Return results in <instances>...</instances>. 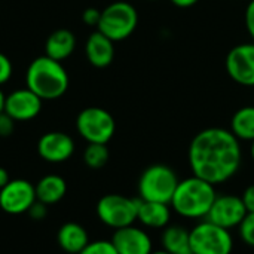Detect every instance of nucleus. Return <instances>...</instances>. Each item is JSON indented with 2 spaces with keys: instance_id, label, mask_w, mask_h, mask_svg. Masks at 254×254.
I'll list each match as a JSON object with an SVG mask.
<instances>
[{
  "instance_id": "nucleus-1",
  "label": "nucleus",
  "mask_w": 254,
  "mask_h": 254,
  "mask_svg": "<svg viewBox=\"0 0 254 254\" xmlns=\"http://www.w3.org/2000/svg\"><path fill=\"white\" fill-rule=\"evenodd\" d=\"M189 165L193 176L220 185L232 179L243 161L240 140L225 128H207L198 132L189 146Z\"/></svg>"
},
{
  "instance_id": "nucleus-2",
  "label": "nucleus",
  "mask_w": 254,
  "mask_h": 254,
  "mask_svg": "<svg viewBox=\"0 0 254 254\" xmlns=\"http://www.w3.org/2000/svg\"><path fill=\"white\" fill-rule=\"evenodd\" d=\"M216 196L214 185L192 176L179 182L170 205L179 216L199 220L207 217Z\"/></svg>"
},
{
  "instance_id": "nucleus-3",
  "label": "nucleus",
  "mask_w": 254,
  "mask_h": 254,
  "mask_svg": "<svg viewBox=\"0 0 254 254\" xmlns=\"http://www.w3.org/2000/svg\"><path fill=\"white\" fill-rule=\"evenodd\" d=\"M27 88L42 100H57L68 89V74L63 64L46 55L31 61L25 74Z\"/></svg>"
},
{
  "instance_id": "nucleus-4",
  "label": "nucleus",
  "mask_w": 254,
  "mask_h": 254,
  "mask_svg": "<svg viewBox=\"0 0 254 254\" xmlns=\"http://www.w3.org/2000/svg\"><path fill=\"white\" fill-rule=\"evenodd\" d=\"M179 177L173 168L155 164L147 167L138 180V198L141 201L170 204L179 185Z\"/></svg>"
},
{
  "instance_id": "nucleus-5",
  "label": "nucleus",
  "mask_w": 254,
  "mask_h": 254,
  "mask_svg": "<svg viewBox=\"0 0 254 254\" xmlns=\"http://www.w3.org/2000/svg\"><path fill=\"white\" fill-rule=\"evenodd\" d=\"M137 24V9L128 1H115L101 10V18L97 28L110 40L121 42L134 33Z\"/></svg>"
},
{
  "instance_id": "nucleus-6",
  "label": "nucleus",
  "mask_w": 254,
  "mask_h": 254,
  "mask_svg": "<svg viewBox=\"0 0 254 254\" xmlns=\"http://www.w3.org/2000/svg\"><path fill=\"white\" fill-rule=\"evenodd\" d=\"M138 198H128L118 193L104 195L97 204L98 219L112 229H122L134 225L138 213Z\"/></svg>"
},
{
  "instance_id": "nucleus-7",
  "label": "nucleus",
  "mask_w": 254,
  "mask_h": 254,
  "mask_svg": "<svg viewBox=\"0 0 254 254\" xmlns=\"http://www.w3.org/2000/svg\"><path fill=\"white\" fill-rule=\"evenodd\" d=\"M189 234L193 254H231L234 250L231 231L208 220L195 225Z\"/></svg>"
},
{
  "instance_id": "nucleus-8",
  "label": "nucleus",
  "mask_w": 254,
  "mask_h": 254,
  "mask_svg": "<svg viewBox=\"0 0 254 254\" xmlns=\"http://www.w3.org/2000/svg\"><path fill=\"white\" fill-rule=\"evenodd\" d=\"M77 132L88 143L107 144L116 131V122L113 116L101 107H86L76 119Z\"/></svg>"
},
{
  "instance_id": "nucleus-9",
  "label": "nucleus",
  "mask_w": 254,
  "mask_h": 254,
  "mask_svg": "<svg viewBox=\"0 0 254 254\" xmlns=\"http://www.w3.org/2000/svg\"><path fill=\"white\" fill-rule=\"evenodd\" d=\"M247 208L237 195H217L205 220L228 231L238 228L247 216Z\"/></svg>"
},
{
  "instance_id": "nucleus-10",
  "label": "nucleus",
  "mask_w": 254,
  "mask_h": 254,
  "mask_svg": "<svg viewBox=\"0 0 254 254\" xmlns=\"http://www.w3.org/2000/svg\"><path fill=\"white\" fill-rule=\"evenodd\" d=\"M36 201V188L24 179L10 180L0 189V208L7 214L27 213Z\"/></svg>"
},
{
  "instance_id": "nucleus-11",
  "label": "nucleus",
  "mask_w": 254,
  "mask_h": 254,
  "mask_svg": "<svg viewBox=\"0 0 254 254\" xmlns=\"http://www.w3.org/2000/svg\"><path fill=\"white\" fill-rule=\"evenodd\" d=\"M226 71L243 86H254V42L237 45L226 55Z\"/></svg>"
},
{
  "instance_id": "nucleus-12",
  "label": "nucleus",
  "mask_w": 254,
  "mask_h": 254,
  "mask_svg": "<svg viewBox=\"0 0 254 254\" xmlns=\"http://www.w3.org/2000/svg\"><path fill=\"white\" fill-rule=\"evenodd\" d=\"M42 98L37 97L31 89H16L4 97V109L15 122H25L34 119L42 109Z\"/></svg>"
},
{
  "instance_id": "nucleus-13",
  "label": "nucleus",
  "mask_w": 254,
  "mask_h": 254,
  "mask_svg": "<svg viewBox=\"0 0 254 254\" xmlns=\"http://www.w3.org/2000/svg\"><path fill=\"white\" fill-rule=\"evenodd\" d=\"M37 152L43 161L51 164H61L73 156L74 141L65 132L51 131L40 137L37 143Z\"/></svg>"
},
{
  "instance_id": "nucleus-14",
  "label": "nucleus",
  "mask_w": 254,
  "mask_h": 254,
  "mask_svg": "<svg viewBox=\"0 0 254 254\" xmlns=\"http://www.w3.org/2000/svg\"><path fill=\"white\" fill-rule=\"evenodd\" d=\"M112 243L119 254H150L153 252L149 234L134 225L116 229Z\"/></svg>"
},
{
  "instance_id": "nucleus-15",
  "label": "nucleus",
  "mask_w": 254,
  "mask_h": 254,
  "mask_svg": "<svg viewBox=\"0 0 254 254\" xmlns=\"http://www.w3.org/2000/svg\"><path fill=\"white\" fill-rule=\"evenodd\" d=\"M113 40H110L107 36H104L101 31H94L89 34L86 45H85V52L89 64H92L97 68H104L112 64L115 58V46Z\"/></svg>"
},
{
  "instance_id": "nucleus-16",
  "label": "nucleus",
  "mask_w": 254,
  "mask_h": 254,
  "mask_svg": "<svg viewBox=\"0 0 254 254\" xmlns=\"http://www.w3.org/2000/svg\"><path fill=\"white\" fill-rule=\"evenodd\" d=\"M140 199V198H138ZM137 220L152 229H162L167 228L171 220V208L170 204L164 202H152V201H141L138 202V213Z\"/></svg>"
},
{
  "instance_id": "nucleus-17",
  "label": "nucleus",
  "mask_w": 254,
  "mask_h": 254,
  "mask_svg": "<svg viewBox=\"0 0 254 254\" xmlns=\"http://www.w3.org/2000/svg\"><path fill=\"white\" fill-rule=\"evenodd\" d=\"M57 241L65 253L79 254L89 244V237L82 225L68 222L58 229Z\"/></svg>"
},
{
  "instance_id": "nucleus-18",
  "label": "nucleus",
  "mask_w": 254,
  "mask_h": 254,
  "mask_svg": "<svg viewBox=\"0 0 254 254\" xmlns=\"http://www.w3.org/2000/svg\"><path fill=\"white\" fill-rule=\"evenodd\" d=\"M74 48H76L74 34L70 30L60 28V30H55L54 33H51V36L46 39L45 55L61 63L63 60L68 58L73 54Z\"/></svg>"
},
{
  "instance_id": "nucleus-19",
  "label": "nucleus",
  "mask_w": 254,
  "mask_h": 254,
  "mask_svg": "<svg viewBox=\"0 0 254 254\" xmlns=\"http://www.w3.org/2000/svg\"><path fill=\"white\" fill-rule=\"evenodd\" d=\"M34 188H36L37 201H40L46 205L60 202L67 192L65 180L57 174H49V176L42 177Z\"/></svg>"
},
{
  "instance_id": "nucleus-20",
  "label": "nucleus",
  "mask_w": 254,
  "mask_h": 254,
  "mask_svg": "<svg viewBox=\"0 0 254 254\" xmlns=\"http://www.w3.org/2000/svg\"><path fill=\"white\" fill-rule=\"evenodd\" d=\"M162 247L170 254H193L190 247V234L179 225L167 226L162 232Z\"/></svg>"
},
{
  "instance_id": "nucleus-21",
  "label": "nucleus",
  "mask_w": 254,
  "mask_h": 254,
  "mask_svg": "<svg viewBox=\"0 0 254 254\" xmlns=\"http://www.w3.org/2000/svg\"><path fill=\"white\" fill-rule=\"evenodd\" d=\"M231 131L238 140H254V106H246L235 112L231 121Z\"/></svg>"
},
{
  "instance_id": "nucleus-22",
  "label": "nucleus",
  "mask_w": 254,
  "mask_h": 254,
  "mask_svg": "<svg viewBox=\"0 0 254 254\" xmlns=\"http://www.w3.org/2000/svg\"><path fill=\"white\" fill-rule=\"evenodd\" d=\"M83 161L92 170L103 168L107 164V161H109V149H107V144L89 143L86 146L85 152H83Z\"/></svg>"
},
{
  "instance_id": "nucleus-23",
  "label": "nucleus",
  "mask_w": 254,
  "mask_h": 254,
  "mask_svg": "<svg viewBox=\"0 0 254 254\" xmlns=\"http://www.w3.org/2000/svg\"><path fill=\"white\" fill-rule=\"evenodd\" d=\"M79 254H119L116 252L112 241L98 240L94 243H89Z\"/></svg>"
},
{
  "instance_id": "nucleus-24",
  "label": "nucleus",
  "mask_w": 254,
  "mask_h": 254,
  "mask_svg": "<svg viewBox=\"0 0 254 254\" xmlns=\"http://www.w3.org/2000/svg\"><path fill=\"white\" fill-rule=\"evenodd\" d=\"M240 229V237L241 240L249 246L254 249V213H249L243 223L238 226Z\"/></svg>"
},
{
  "instance_id": "nucleus-25",
  "label": "nucleus",
  "mask_w": 254,
  "mask_h": 254,
  "mask_svg": "<svg viewBox=\"0 0 254 254\" xmlns=\"http://www.w3.org/2000/svg\"><path fill=\"white\" fill-rule=\"evenodd\" d=\"M27 214H28L33 220L40 222V220H43V219L48 216V205L43 204V202H40V201H36V202L30 207V210L27 211Z\"/></svg>"
},
{
  "instance_id": "nucleus-26",
  "label": "nucleus",
  "mask_w": 254,
  "mask_h": 254,
  "mask_svg": "<svg viewBox=\"0 0 254 254\" xmlns=\"http://www.w3.org/2000/svg\"><path fill=\"white\" fill-rule=\"evenodd\" d=\"M12 76V63L10 60L0 52V85L6 83Z\"/></svg>"
},
{
  "instance_id": "nucleus-27",
  "label": "nucleus",
  "mask_w": 254,
  "mask_h": 254,
  "mask_svg": "<svg viewBox=\"0 0 254 254\" xmlns=\"http://www.w3.org/2000/svg\"><path fill=\"white\" fill-rule=\"evenodd\" d=\"M101 18V10H98L97 7H86L82 13V21L89 25V27H97Z\"/></svg>"
},
{
  "instance_id": "nucleus-28",
  "label": "nucleus",
  "mask_w": 254,
  "mask_h": 254,
  "mask_svg": "<svg viewBox=\"0 0 254 254\" xmlns=\"http://www.w3.org/2000/svg\"><path fill=\"white\" fill-rule=\"evenodd\" d=\"M15 121L4 112L0 113V137H9L13 132Z\"/></svg>"
},
{
  "instance_id": "nucleus-29",
  "label": "nucleus",
  "mask_w": 254,
  "mask_h": 254,
  "mask_svg": "<svg viewBox=\"0 0 254 254\" xmlns=\"http://www.w3.org/2000/svg\"><path fill=\"white\" fill-rule=\"evenodd\" d=\"M246 27L254 42V0H250L246 9Z\"/></svg>"
},
{
  "instance_id": "nucleus-30",
  "label": "nucleus",
  "mask_w": 254,
  "mask_h": 254,
  "mask_svg": "<svg viewBox=\"0 0 254 254\" xmlns=\"http://www.w3.org/2000/svg\"><path fill=\"white\" fill-rule=\"evenodd\" d=\"M241 199H243V202H244V205L247 208V213H254V185H250L244 190Z\"/></svg>"
},
{
  "instance_id": "nucleus-31",
  "label": "nucleus",
  "mask_w": 254,
  "mask_h": 254,
  "mask_svg": "<svg viewBox=\"0 0 254 254\" xmlns=\"http://www.w3.org/2000/svg\"><path fill=\"white\" fill-rule=\"evenodd\" d=\"M9 182H10V177H9L7 170L3 168V167H0V189H3Z\"/></svg>"
},
{
  "instance_id": "nucleus-32",
  "label": "nucleus",
  "mask_w": 254,
  "mask_h": 254,
  "mask_svg": "<svg viewBox=\"0 0 254 254\" xmlns=\"http://www.w3.org/2000/svg\"><path fill=\"white\" fill-rule=\"evenodd\" d=\"M199 0H171V3H174L179 7H190L193 4H196Z\"/></svg>"
},
{
  "instance_id": "nucleus-33",
  "label": "nucleus",
  "mask_w": 254,
  "mask_h": 254,
  "mask_svg": "<svg viewBox=\"0 0 254 254\" xmlns=\"http://www.w3.org/2000/svg\"><path fill=\"white\" fill-rule=\"evenodd\" d=\"M3 109H4V94L0 89V113L3 112Z\"/></svg>"
},
{
  "instance_id": "nucleus-34",
  "label": "nucleus",
  "mask_w": 254,
  "mask_h": 254,
  "mask_svg": "<svg viewBox=\"0 0 254 254\" xmlns=\"http://www.w3.org/2000/svg\"><path fill=\"white\" fill-rule=\"evenodd\" d=\"M150 254H170V253H168L167 250H164V249H162V250H158V252H152Z\"/></svg>"
},
{
  "instance_id": "nucleus-35",
  "label": "nucleus",
  "mask_w": 254,
  "mask_h": 254,
  "mask_svg": "<svg viewBox=\"0 0 254 254\" xmlns=\"http://www.w3.org/2000/svg\"><path fill=\"white\" fill-rule=\"evenodd\" d=\"M250 155H252V159L254 161V140L252 141V147H250Z\"/></svg>"
},
{
  "instance_id": "nucleus-36",
  "label": "nucleus",
  "mask_w": 254,
  "mask_h": 254,
  "mask_svg": "<svg viewBox=\"0 0 254 254\" xmlns=\"http://www.w3.org/2000/svg\"><path fill=\"white\" fill-rule=\"evenodd\" d=\"M150 1H155V0H150Z\"/></svg>"
}]
</instances>
